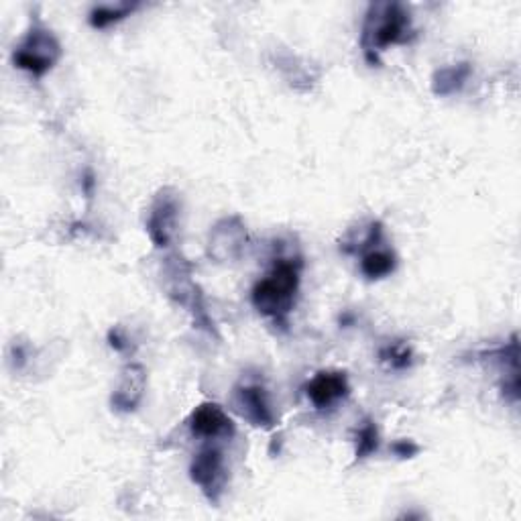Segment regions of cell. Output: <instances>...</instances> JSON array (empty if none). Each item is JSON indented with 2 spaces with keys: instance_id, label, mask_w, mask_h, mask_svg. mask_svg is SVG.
<instances>
[{
  "instance_id": "obj_1",
  "label": "cell",
  "mask_w": 521,
  "mask_h": 521,
  "mask_svg": "<svg viewBox=\"0 0 521 521\" xmlns=\"http://www.w3.org/2000/svg\"><path fill=\"white\" fill-rule=\"evenodd\" d=\"M302 261L300 259H277L269 273L253 287V306L259 314L285 324L289 312L294 310L296 294L300 289Z\"/></svg>"
},
{
  "instance_id": "obj_2",
  "label": "cell",
  "mask_w": 521,
  "mask_h": 521,
  "mask_svg": "<svg viewBox=\"0 0 521 521\" xmlns=\"http://www.w3.org/2000/svg\"><path fill=\"white\" fill-rule=\"evenodd\" d=\"M414 37L412 29V17L405 11L403 5L399 3H387V5H371L365 25H363V35H361V45L365 51L367 62L371 66H379V53L397 43H410Z\"/></svg>"
},
{
  "instance_id": "obj_3",
  "label": "cell",
  "mask_w": 521,
  "mask_h": 521,
  "mask_svg": "<svg viewBox=\"0 0 521 521\" xmlns=\"http://www.w3.org/2000/svg\"><path fill=\"white\" fill-rule=\"evenodd\" d=\"M62 57V45L43 25H35L15 47L13 62L19 70L43 78Z\"/></svg>"
},
{
  "instance_id": "obj_4",
  "label": "cell",
  "mask_w": 521,
  "mask_h": 521,
  "mask_svg": "<svg viewBox=\"0 0 521 521\" xmlns=\"http://www.w3.org/2000/svg\"><path fill=\"white\" fill-rule=\"evenodd\" d=\"M190 477L194 481V485L200 487V491L206 495V499L210 503H220L224 489H226V481H228V473H226V465H224V456L218 448H202L190 465Z\"/></svg>"
},
{
  "instance_id": "obj_5",
  "label": "cell",
  "mask_w": 521,
  "mask_h": 521,
  "mask_svg": "<svg viewBox=\"0 0 521 521\" xmlns=\"http://www.w3.org/2000/svg\"><path fill=\"white\" fill-rule=\"evenodd\" d=\"M233 408L243 420L257 428H273L275 424L269 395L261 385H237L233 391Z\"/></svg>"
},
{
  "instance_id": "obj_6",
  "label": "cell",
  "mask_w": 521,
  "mask_h": 521,
  "mask_svg": "<svg viewBox=\"0 0 521 521\" xmlns=\"http://www.w3.org/2000/svg\"><path fill=\"white\" fill-rule=\"evenodd\" d=\"M190 430L198 438L206 440H220V438H233L235 436V424L228 418V414L220 408L218 403H200L198 408L190 416Z\"/></svg>"
},
{
  "instance_id": "obj_7",
  "label": "cell",
  "mask_w": 521,
  "mask_h": 521,
  "mask_svg": "<svg viewBox=\"0 0 521 521\" xmlns=\"http://www.w3.org/2000/svg\"><path fill=\"white\" fill-rule=\"evenodd\" d=\"M351 385L344 371H320L306 385V395L316 410H328L340 399L349 397Z\"/></svg>"
},
{
  "instance_id": "obj_8",
  "label": "cell",
  "mask_w": 521,
  "mask_h": 521,
  "mask_svg": "<svg viewBox=\"0 0 521 521\" xmlns=\"http://www.w3.org/2000/svg\"><path fill=\"white\" fill-rule=\"evenodd\" d=\"M176 222H178V198L169 196L165 190L157 196L147 220V233L155 243V247L163 249L171 243Z\"/></svg>"
},
{
  "instance_id": "obj_9",
  "label": "cell",
  "mask_w": 521,
  "mask_h": 521,
  "mask_svg": "<svg viewBox=\"0 0 521 521\" xmlns=\"http://www.w3.org/2000/svg\"><path fill=\"white\" fill-rule=\"evenodd\" d=\"M145 385H147V375L141 365H127L121 373L119 385L112 393V408L117 412H135L139 408V403L145 395Z\"/></svg>"
},
{
  "instance_id": "obj_10",
  "label": "cell",
  "mask_w": 521,
  "mask_h": 521,
  "mask_svg": "<svg viewBox=\"0 0 521 521\" xmlns=\"http://www.w3.org/2000/svg\"><path fill=\"white\" fill-rule=\"evenodd\" d=\"M473 68L471 64L462 62V64H454V66H446L440 68L434 78H432V90L436 96H450L462 90V86L467 84V80L471 78Z\"/></svg>"
},
{
  "instance_id": "obj_11",
  "label": "cell",
  "mask_w": 521,
  "mask_h": 521,
  "mask_svg": "<svg viewBox=\"0 0 521 521\" xmlns=\"http://www.w3.org/2000/svg\"><path fill=\"white\" fill-rule=\"evenodd\" d=\"M395 267H397V257L389 249H379V247L369 249L361 259V273L371 281L391 275Z\"/></svg>"
},
{
  "instance_id": "obj_12",
  "label": "cell",
  "mask_w": 521,
  "mask_h": 521,
  "mask_svg": "<svg viewBox=\"0 0 521 521\" xmlns=\"http://www.w3.org/2000/svg\"><path fill=\"white\" fill-rule=\"evenodd\" d=\"M137 9H139L137 3H133V5H131V3H121V5H117V7H110V5H106V7H96V9H92V13H90V25H92L94 29H106V27H110L112 23H119V21L131 17Z\"/></svg>"
},
{
  "instance_id": "obj_13",
  "label": "cell",
  "mask_w": 521,
  "mask_h": 521,
  "mask_svg": "<svg viewBox=\"0 0 521 521\" xmlns=\"http://www.w3.org/2000/svg\"><path fill=\"white\" fill-rule=\"evenodd\" d=\"M355 456L357 460L369 458L371 454H375L379 450L381 438H379V430L375 426L373 420H365L359 428H357V438H355Z\"/></svg>"
},
{
  "instance_id": "obj_14",
  "label": "cell",
  "mask_w": 521,
  "mask_h": 521,
  "mask_svg": "<svg viewBox=\"0 0 521 521\" xmlns=\"http://www.w3.org/2000/svg\"><path fill=\"white\" fill-rule=\"evenodd\" d=\"M379 361L381 363H387L391 369H408L414 361V353L408 344L403 342H391L387 346H383V349L379 351Z\"/></svg>"
},
{
  "instance_id": "obj_15",
  "label": "cell",
  "mask_w": 521,
  "mask_h": 521,
  "mask_svg": "<svg viewBox=\"0 0 521 521\" xmlns=\"http://www.w3.org/2000/svg\"><path fill=\"white\" fill-rule=\"evenodd\" d=\"M393 454L399 456V458H414L418 452H420V446L412 440H397L393 446H391Z\"/></svg>"
},
{
  "instance_id": "obj_16",
  "label": "cell",
  "mask_w": 521,
  "mask_h": 521,
  "mask_svg": "<svg viewBox=\"0 0 521 521\" xmlns=\"http://www.w3.org/2000/svg\"><path fill=\"white\" fill-rule=\"evenodd\" d=\"M108 340H110L112 349H117V351H123V349H125V338L119 334V330H110Z\"/></svg>"
}]
</instances>
